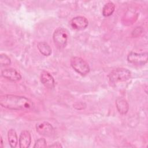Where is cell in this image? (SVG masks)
<instances>
[{
	"instance_id": "6da1fadb",
	"label": "cell",
	"mask_w": 148,
	"mask_h": 148,
	"mask_svg": "<svg viewBox=\"0 0 148 148\" xmlns=\"http://www.w3.org/2000/svg\"><path fill=\"white\" fill-rule=\"evenodd\" d=\"M1 105L10 110H29L33 109L34 103L29 98L13 94H5L0 97Z\"/></svg>"
},
{
	"instance_id": "7a4b0ae2",
	"label": "cell",
	"mask_w": 148,
	"mask_h": 148,
	"mask_svg": "<svg viewBox=\"0 0 148 148\" xmlns=\"http://www.w3.org/2000/svg\"><path fill=\"white\" fill-rule=\"evenodd\" d=\"M71 65L79 74L84 76L88 74L90 68L88 63L83 58L79 57H73L71 59Z\"/></svg>"
},
{
	"instance_id": "3957f363",
	"label": "cell",
	"mask_w": 148,
	"mask_h": 148,
	"mask_svg": "<svg viewBox=\"0 0 148 148\" xmlns=\"http://www.w3.org/2000/svg\"><path fill=\"white\" fill-rule=\"evenodd\" d=\"M131 77V72L124 68H118L113 69L109 75V78L112 83L124 82Z\"/></svg>"
},
{
	"instance_id": "277c9868",
	"label": "cell",
	"mask_w": 148,
	"mask_h": 148,
	"mask_svg": "<svg viewBox=\"0 0 148 148\" xmlns=\"http://www.w3.org/2000/svg\"><path fill=\"white\" fill-rule=\"evenodd\" d=\"M53 41L54 45L58 49L66 47L68 41V34L66 30L62 28H57L53 33Z\"/></svg>"
},
{
	"instance_id": "5b68a950",
	"label": "cell",
	"mask_w": 148,
	"mask_h": 148,
	"mask_svg": "<svg viewBox=\"0 0 148 148\" xmlns=\"http://www.w3.org/2000/svg\"><path fill=\"white\" fill-rule=\"evenodd\" d=\"M147 59L148 54L147 52L138 53L131 51L127 56V60L129 62L138 65H145L147 63Z\"/></svg>"
},
{
	"instance_id": "8992f818",
	"label": "cell",
	"mask_w": 148,
	"mask_h": 148,
	"mask_svg": "<svg viewBox=\"0 0 148 148\" xmlns=\"http://www.w3.org/2000/svg\"><path fill=\"white\" fill-rule=\"evenodd\" d=\"M36 130L38 134L45 136H51L54 133L53 127L47 121H42L37 124Z\"/></svg>"
},
{
	"instance_id": "52a82bcc",
	"label": "cell",
	"mask_w": 148,
	"mask_h": 148,
	"mask_svg": "<svg viewBox=\"0 0 148 148\" xmlns=\"http://www.w3.org/2000/svg\"><path fill=\"white\" fill-rule=\"evenodd\" d=\"M70 24L72 28L77 30H81L87 27L88 21L87 19L83 16H76L71 20Z\"/></svg>"
},
{
	"instance_id": "ba28073f",
	"label": "cell",
	"mask_w": 148,
	"mask_h": 148,
	"mask_svg": "<svg viewBox=\"0 0 148 148\" xmlns=\"http://www.w3.org/2000/svg\"><path fill=\"white\" fill-rule=\"evenodd\" d=\"M1 75L4 78L12 82H17L21 79L20 73L13 68H6L3 69Z\"/></svg>"
},
{
	"instance_id": "9c48e42d",
	"label": "cell",
	"mask_w": 148,
	"mask_h": 148,
	"mask_svg": "<svg viewBox=\"0 0 148 148\" xmlns=\"http://www.w3.org/2000/svg\"><path fill=\"white\" fill-rule=\"evenodd\" d=\"M42 83L47 88H53L55 86V81L51 75L47 71H43L40 75Z\"/></svg>"
},
{
	"instance_id": "30bf717a",
	"label": "cell",
	"mask_w": 148,
	"mask_h": 148,
	"mask_svg": "<svg viewBox=\"0 0 148 148\" xmlns=\"http://www.w3.org/2000/svg\"><path fill=\"white\" fill-rule=\"evenodd\" d=\"M31 142L30 132L27 130L23 131L19 136L18 143L20 148H28Z\"/></svg>"
},
{
	"instance_id": "8fae6325",
	"label": "cell",
	"mask_w": 148,
	"mask_h": 148,
	"mask_svg": "<svg viewBox=\"0 0 148 148\" xmlns=\"http://www.w3.org/2000/svg\"><path fill=\"white\" fill-rule=\"evenodd\" d=\"M116 106L118 112L121 114H126L129 109V105L123 98H119L116 101Z\"/></svg>"
},
{
	"instance_id": "7c38bea8",
	"label": "cell",
	"mask_w": 148,
	"mask_h": 148,
	"mask_svg": "<svg viewBox=\"0 0 148 148\" xmlns=\"http://www.w3.org/2000/svg\"><path fill=\"white\" fill-rule=\"evenodd\" d=\"M8 138L9 145L11 147L14 148L18 143V138L16 131L14 129H10L8 132Z\"/></svg>"
},
{
	"instance_id": "4fadbf2b",
	"label": "cell",
	"mask_w": 148,
	"mask_h": 148,
	"mask_svg": "<svg viewBox=\"0 0 148 148\" xmlns=\"http://www.w3.org/2000/svg\"><path fill=\"white\" fill-rule=\"evenodd\" d=\"M37 47L39 52L45 56H49L51 53V49L45 42H40L37 44Z\"/></svg>"
},
{
	"instance_id": "5bb4252c",
	"label": "cell",
	"mask_w": 148,
	"mask_h": 148,
	"mask_svg": "<svg viewBox=\"0 0 148 148\" xmlns=\"http://www.w3.org/2000/svg\"><path fill=\"white\" fill-rule=\"evenodd\" d=\"M115 9V5L112 2H107L102 9V14L105 17L111 16Z\"/></svg>"
},
{
	"instance_id": "9a60e30c",
	"label": "cell",
	"mask_w": 148,
	"mask_h": 148,
	"mask_svg": "<svg viewBox=\"0 0 148 148\" xmlns=\"http://www.w3.org/2000/svg\"><path fill=\"white\" fill-rule=\"evenodd\" d=\"M0 64L1 66H7L11 64L10 58L6 54H1L0 56Z\"/></svg>"
},
{
	"instance_id": "2e32d148",
	"label": "cell",
	"mask_w": 148,
	"mask_h": 148,
	"mask_svg": "<svg viewBox=\"0 0 148 148\" xmlns=\"http://www.w3.org/2000/svg\"><path fill=\"white\" fill-rule=\"evenodd\" d=\"M46 147V141L44 138L38 139L35 143L34 146V148L36 147Z\"/></svg>"
},
{
	"instance_id": "e0dca14e",
	"label": "cell",
	"mask_w": 148,
	"mask_h": 148,
	"mask_svg": "<svg viewBox=\"0 0 148 148\" xmlns=\"http://www.w3.org/2000/svg\"><path fill=\"white\" fill-rule=\"evenodd\" d=\"M49 147H62V145L58 143V142H56L53 143L52 145H50V146H49Z\"/></svg>"
},
{
	"instance_id": "ac0fdd59",
	"label": "cell",
	"mask_w": 148,
	"mask_h": 148,
	"mask_svg": "<svg viewBox=\"0 0 148 148\" xmlns=\"http://www.w3.org/2000/svg\"><path fill=\"white\" fill-rule=\"evenodd\" d=\"M1 147H3V141H2V138H1Z\"/></svg>"
}]
</instances>
